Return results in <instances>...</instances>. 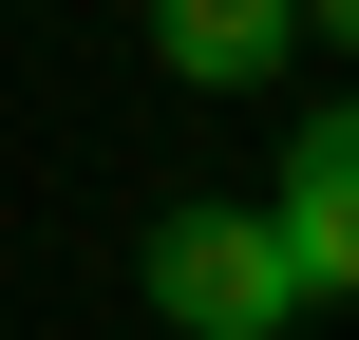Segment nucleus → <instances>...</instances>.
I'll use <instances>...</instances> for the list:
<instances>
[{"instance_id":"f257e3e1","label":"nucleus","mask_w":359,"mask_h":340,"mask_svg":"<svg viewBox=\"0 0 359 340\" xmlns=\"http://www.w3.org/2000/svg\"><path fill=\"white\" fill-rule=\"evenodd\" d=\"M133 284H151V322H170V340H303V284H284L265 208H151Z\"/></svg>"},{"instance_id":"f03ea898","label":"nucleus","mask_w":359,"mask_h":340,"mask_svg":"<svg viewBox=\"0 0 359 340\" xmlns=\"http://www.w3.org/2000/svg\"><path fill=\"white\" fill-rule=\"evenodd\" d=\"M265 246H284L303 303H359V95H322V114L284 132V170H265Z\"/></svg>"},{"instance_id":"7ed1b4c3","label":"nucleus","mask_w":359,"mask_h":340,"mask_svg":"<svg viewBox=\"0 0 359 340\" xmlns=\"http://www.w3.org/2000/svg\"><path fill=\"white\" fill-rule=\"evenodd\" d=\"M151 57H170L189 95H265V76L303 57V0H151Z\"/></svg>"},{"instance_id":"20e7f679","label":"nucleus","mask_w":359,"mask_h":340,"mask_svg":"<svg viewBox=\"0 0 359 340\" xmlns=\"http://www.w3.org/2000/svg\"><path fill=\"white\" fill-rule=\"evenodd\" d=\"M303 19H322V38H359V0H303Z\"/></svg>"}]
</instances>
